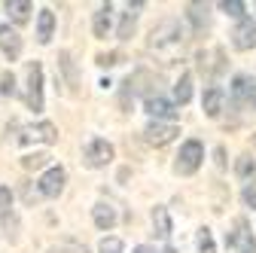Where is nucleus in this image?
<instances>
[{"mask_svg": "<svg viewBox=\"0 0 256 253\" xmlns=\"http://www.w3.org/2000/svg\"><path fill=\"white\" fill-rule=\"evenodd\" d=\"M150 49L156 52H177L183 49V28L177 18H165L150 30Z\"/></svg>", "mask_w": 256, "mask_h": 253, "instance_id": "1", "label": "nucleus"}, {"mask_svg": "<svg viewBox=\"0 0 256 253\" xmlns=\"http://www.w3.org/2000/svg\"><path fill=\"white\" fill-rule=\"evenodd\" d=\"M232 104L238 110H253L256 107V80L253 76L238 74L232 80Z\"/></svg>", "mask_w": 256, "mask_h": 253, "instance_id": "2", "label": "nucleus"}, {"mask_svg": "<svg viewBox=\"0 0 256 253\" xmlns=\"http://www.w3.org/2000/svg\"><path fill=\"white\" fill-rule=\"evenodd\" d=\"M202 159H204V146L198 140H186L180 146V156H177V174H183V177L196 174L198 165H202Z\"/></svg>", "mask_w": 256, "mask_h": 253, "instance_id": "3", "label": "nucleus"}, {"mask_svg": "<svg viewBox=\"0 0 256 253\" xmlns=\"http://www.w3.org/2000/svg\"><path fill=\"white\" fill-rule=\"evenodd\" d=\"M24 101L34 113L43 110V68H40V61H30L28 64V94H24Z\"/></svg>", "mask_w": 256, "mask_h": 253, "instance_id": "4", "label": "nucleus"}, {"mask_svg": "<svg viewBox=\"0 0 256 253\" xmlns=\"http://www.w3.org/2000/svg\"><path fill=\"white\" fill-rule=\"evenodd\" d=\"M226 244L235 247V253H256V241H253V232H250V226H247L244 216L235 223V232L226 235Z\"/></svg>", "mask_w": 256, "mask_h": 253, "instance_id": "5", "label": "nucleus"}, {"mask_svg": "<svg viewBox=\"0 0 256 253\" xmlns=\"http://www.w3.org/2000/svg\"><path fill=\"white\" fill-rule=\"evenodd\" d=\"M232 46H235L238 52H247V49L256 46V22H253V18L244 16V18L235 24V30H232Z\"/></svg>", "mask_w": 256, "mask_h": 253, "instance_id": "6", "label": "nucleus"}, {"mask_svg": "<svg viewBox=\"0 0 256 253\" xmlns=\"http://www.w3.org/2000/svg\"><path fill=\"white\" fill-rule=\"evenodd\" d=\"M110 159H113V146H110L107 140L94 138V140L86 146V165H88V168H104Z\"/></svg>", "mask_w": 256, "mask_h": 253, "instance_id": "7", "label": "nucleus"}, {"mask_svg": "<svg viewBox=\"0 0 256 253\" xmlns=\"http://www.w3.org/2000/svg\"><path fill=\"white\" fill-rule=\"evenodd\" d=\"M146 144H152V146H165V144H171L180 132H177V125H162V122H152V125H146Z\"/></svg>", "mask_w": 256, "mask_h": 253, "instance_id": "8", "label": "nucleus"}, {"mask_svg": "<svg viewBox=\"0 0 256 253\" xmlns=\"http://www.w3.org/2000/svg\"><path fill=\"white\" fill-rule=\"evenodd\" d=\"M0 49H4V55L10 61H16L22 55V37L16 34L10 24H0Z\"/></svg>", "mask_w": 256, "mask_h": 253, "instance_id": "9", "label": "nucleus"}, {"mask_svg": "<svg viewBox=\"0 0 256 253\" xmlns=\"http://www.w3.org/2000/svg\"><path fill=\"white\" fill-rule=\"evenodd\" d=\"M64 189V168H49L43 177H40V192L46 198H55Z\"/></svg>", "mask_w": 256, "mask_h": 253, "instance_id": "10", "label": "nucleus"}, {"mask_svg": "<svg viewBox=\"0 0 256 253\" xmlns=\"http://www.w3.org/2000/svg\"><path fill=\"white\" fill-rule=\"evenodd\" d=\"M22 144H28V140H43V144H55L58 140V128L52 122H40V125H34V128H24V134L18 138Z\"/></svg>", "mask_w": 256, "mask_h": 253, "instance_id": "11", "label": "nucleus"}, {"mask_svg": "<svg viewBox=\"0 0 256 253\" xmlns=\"http://www.w3.org/2000/svg\"><path fill=\"white\" fill-rule=\"evenodd\" d=\"M144 107H146V113H150V116H156V119H174V116H177L174 104H171V101H165V98H158V94H150Z\"/></svg>", "mask_w": 256, "mask_h": 253, "instance_id": "12", "label": "nucleus"}, {"mask_svg": "<svg viewBox=\"0 0 256 253\" xmlns=\"http://www.w3.org/2000/svg\"><path fill=\"white\" fill-rule=\"evenodd\" d=\"M92 216H94V226L98 229H113L116 226V208L107 204V202H98L92 208Z\"/></svg>", "mask_w": 256, "mask_h": 253, "instance_id": "13", "label": "nucleus"}, {"mask_svg": "<svg viewBox=\"0 0 256 253\" xmlns=\"http://www.w3.org/2000/svg\"><path fill=\"white\" fill-rule=\"evenodd\" d=\"M202 107H204V113H208L210 119H216V116L222 113V88H220V86H210V88L204 92Z\"/></svg>", "mask_w": 256, "mask_h": 253, "instance_id": "14", "label": "nucleus"}, {"mask_svg": "<svg viewBox=\"0 0 256 253\" xmlns=\"http://www.w3.org/2000/svg\"><path fill=\"white\" fill-rule=\"evenodd\" d=\"M58 68L64 70L68 88L76 92V86H80V74H76V64H74V55H70V52H61V55H58Z\"/></svg>", "mask_w": 256, "mask_h": 253, "instance_id": "15", "label": "nucleus"}, {"mask_svg": "<svg viewBox=\"0 0 256 253\" xmlns=\"http://www.w3.org/2000/svg\"><path fill=\"white\" fill-rule=\"evenodd\" d=\"M152 229H156L158 238H168V235H171V216H168V208L156 204V210H152Z\"/></svg>", "mask_w": 256, "mask_h": 253, "instance_id": "16", "label": "nucleus"}, {"mask_svg": "<svg viewBox=\"0 0 256 253\" xmlns=\"http://www.w3.org/2000/svg\"><path fill=\"white\" fill-rule=\"evenodd\" d=\"M52 30H55V12L52 10H43L40 12V22H37V40L40 43H49L52 40Z\"/></svg>", "mask_w": 256, "mask_h": 253, "instance_id": "17", "label": "nucleus"}, {"mask_svg": "<svg viewBox=\"0 0 256 253\" xmlns=\"http://www.w3.org/2000/svg\"><path fill=\"white\" fill-rule=\"evenodd\" d=\"M92 30H94V37H98V40H104V37H107V30H110V4H104L98 12H94Z\"/></svg>", "mask_w": 256, "mask_h": 253, "instance_id": "18", "label": "nucleus"}, {"mask_svg": "<svg viewBox=\"0 0 256 253\" xmlns=\"http://www.w3.org/2000/svg\"><path fill=\"white\" fill-rule=\"evenodd\" d=\"M6 16L16 24H24L28 16H30V4H24V0H6Z\"/></svg>", "mask_w": 256, "mask_h": 253, "instance_id": "19", "label": "nucleus"}, {"mask_svg": "<svg viewBox=\"0 0 256 253\" xmlns=\"http://www.w3.org/2000/svg\"><path fill=\"white\" fill-rule=\"evenodd\" d=\"M235 174H238L241 180L256 177V159H253V156H238V162H235Z\"/></svg>", "mask_w": 256, "mask_h": 253, "instance_id": "20", "label": "nucleus"}, {"mask_svg": "<svg viewBox=\"0 0 256 253\" xmlns=\"http://www.w3.org/2000/svg\"><path fill=\"white\" fill-rule=\"evenodd\" d=\"M186 10H189V18H192V24H196V30L208 28V6L204 4H189Z\"/></svg>", "mask_w": 256, "mask_h": 253, "instance_id": "21", "label": "nucleus"}, {"mask_svg": "<svg viewBox=\"0 0 256 253\" xmlns=\"http://www.w3.org/2000/svg\"><path fill=\"white\" fill-rule=\"evenodd\" d=\"M174 98H177V104H186V101L192 98V76H189V74H183L180 82L174 86Z\"/></svg>", "mask_w": 256, "mask_h": 253, "instance_id": "22", "label": "nucleus"}, {"mask_svg": "<svg viewBox=\"0 0 256 253\" xmlns=\"http://www.w3.org/2000/svg\"><path fill=\"white\" fill-rule=\"evenodd\" d=\"M134 28H138V12L128 10V12L122 16V22H119V40H128V37L134 34Z\"/></svg>", "mask_w": 256, "mask_h": 253, "instance_id": "23", "label": "nucleus"}, {"mask_svg": "<svg viewBox=\"0 0 256 253\" xmlns=\"http://www.w3.org/2000/svg\"><path fill=\"white\" fill-rule=\"evenodd\" d=\"M22 165H24V168H43V165H49V156H46V152L24 156V159H22Z\"/></svg>", "mask_w": 256, "mask_h": 253, "instance_id": "24", "label": "nucleus"}, {"mask_svg": "<svg viewBox=\"0 0 256 253\" xmlns=\"http://www.w3.org/2000/svg\"><path fill=\"white\" fill-rule=\"evenodd\" d=\"M198 250H202V253H216V247H214V235H210V229H202V232H198Z\"/></svg>", "mask_w": 256, "mask_h": 253, "instance_id": "25", "label": "nucleus"}, {"mask_svg": "<svg viewBox=\"0 0 256 253\" xmlns=\"http://www.w3.org/2000/svg\"><path fill=\"white\" fill-rule=\"evenodd\" d=\"M220 10L229 12V16H235V18H244V4H238V0H222Z\"/></svg>", "mask_w": 256, "mask_h": 253, "instance_id": "26", "label": "nucleus"}, {"mask_svg": "<svg viewBox=\"0 0 256 253\" xmlns=\"http://www.w3.org/2000/svg\"><path fill=\"white\" fill-rule=\"evenodd\" d=\"M94 61H98L101 68H113V64H119V61H122V55L119 52H101V55H94Z\"/></svg>", "mask_w": 256, "mask_h": 253, "instance_id": "27", "label": "nucleus"}, {"mask_svg": "<svg viewBox=\"0 0 256 253\" xmlns=\"http://www.w3.org/2000/svg\"><path fill=\"white\" fill-rule=\"evenodd\" d=\"M0 94H6V98H12V94H16V76L10 70L4 74V80H0Z\"/></svg>", "mask_w": 256, "mask_h": 253, "instance_id": "28", "label": "nucleus"}, {"mask_svg": "<svg viewBox=\"0 0 256 253\" xmlns=\"http://www.w3.org/2000/svg\"><path fill=\"white\" fill-rule=\"evenodd\" d=\"M101 253H122V241L119 238H104L101 241Z\"/></svg>", "mask_w": 256, "mask_h": 253, "instance_id": "29", "label": "nucleus"}, {"mask_svg": "<svg viewBox=\"0 0 256 253\" xmlns=\"http://www.w3.org/2000/svg\"><path fill=\"white\" fill-rule=\"evenodd\" d=\"M12 208V192L10 186H0V210H10Z\"/></svg>", "mask_w": 256, "mask_h": 253, "instance_id": "30", "label": "nucleus"}, {"mask_svg": "<svg viewBox=\"0 0 256 253\" xmlns=\"http://www.w3.org/2000/svg\"><path fill=\"white\" fill-rule=\"evenodd\" d=\"M244 202H247L250 208H256V189H244Z\"/></svg>", "mask_w": 256, "mask_h": 253, "instance_id": "31", "label": "nucleus"}, {"mask_svg": "<svg viewBox=\"0 0 256 253\" xmlns=\"http://www.w3.org/2000/svg\"><path fill=\"white\" fill-rule=\"evenodd\" d=\"M214 156H216V165H220V168H226V150L216 146V152H214Z\"/></svg>", "mask_w": 256, "mask_h": 253, "instance_id": "32", "label": "nucleus"}, {"mask_svg": "<svg viewBox=\"0 0 256 253\" xmlns=\"http://www.w3.org/2000/svg\"><path fill=\"white\" fill-rule=\"evenodd\" d=\"M134 253H152L150 247H134Z\"/></svg>", "mask_w": 256, "mask_h": 253, "instance_id": "33", "label": "nucleus"}]
</instances>
